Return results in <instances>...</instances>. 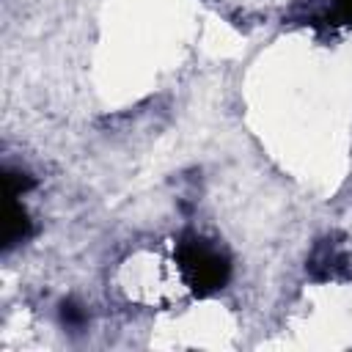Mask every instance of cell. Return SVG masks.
<instances>
[{
  "label": "cell",
  "instance_id": "6da1fadb",
  "mask_svg": "<svg viewBox=\"0 0 352 352\" xmlns=\"http://www.w3.org/2000/svg\"><path fill=\"white\" fill-rule=\"evenodd\" d=\"M179 261H182V270H184L190 286L201 294L217 292L228 278V258L217 248H212L209 242H204L198 236L184 239L179 245Z\"/></svg>",
  "mask_w": 352,
  "mask_h": 352
},
{
  "label": "cell",
  "instance_id": "7a4b0ae2",
  "mask_svg": "<svg viewBox=\"0 0 352 352\" xmlns=\"http://www.w3.org/2000/svg\"><path fill=\"white\" fill-rule=\"evenodd\" d=\"M30 236V220H28V212L11 198L8 204V214H6V250H11L14 245L25 242Z\"/></svg>",
  "mask_w": 352,
  "mask_h": 352
},
{
  "label": "cell",
  "instance_id": "3957f363",
  "mask_svg": "<svg viewBox=\"0 0 352 352\" xmlns=\"http://www.w3.org/2000/svg\"><path fill=\"white\" fill-rule=\"evenodd\" d=\"M6 184H8V198H16L19 192H28L33 187V179L22 170H6Z\"/></svg>",
  "mask_w": 352,
  "mask_h": 352
},
{
  "label": "cell",
  "instance_id": "277c9868",
  "mask_svg": "<svg viewBox=\"0 0 352 352\" xmlns=\"http://www.w3.org/2000/svg\"><path fill=\"white\" fill-rule=\"evenodd\" d=\"M60 319H63L66 327H80L82 319H85V314H82L80 305H74V302H63V305H60Z\"/></svg>",
  "mask_w": 352,
  "mask_h": 352
}]
</instances>
